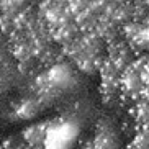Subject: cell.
Returning a JSON list of instances; mask_svg holds the SVG:
<instances>
[{
    "instance_id": "1",
    "label": "cell",
    "mask_w": 149,
    "mask_h": 149,
    "mask_svg": "<svg viewBox=\"0 0 149 149\" xmlns=\"http://www.w3.org/2000/svg\"><path fill=\"white\" fill-rule=\"evenodd\" d=\"M77 134H79V128L75 123H59L46 133L44 149H69Z\"/></svg>"
}]
</instances>
